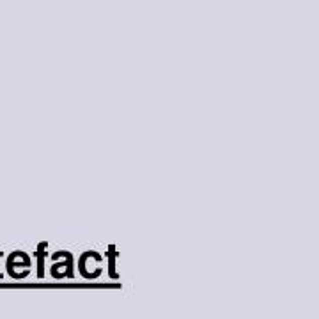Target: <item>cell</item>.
Instances as JSON below:
<instances>
[{
  "label": "cell",
  "mask_w": 319,
  "mask_h": 319,
  "mask_svg": "<svg viewBox=\"0 0 319 319\" xmlns=\"http://www.w3.org/2000/svg\"><path fill=\"white\" fill-rule=\"evenodd\" d=\"M48 245L46 243H41L39 245V248L36 250V257H37V277H43L44 275V272H43V268H44V255H46V252H44V248H46Z\"/></svg>",
  "instance_id": "cell-1"
},
{
  "label": "cell",
  "mask_w": 319,
  "mask_h": 319,
  "mask_svg": "<svg viewBox=\"0 0 319 319\" xmlns=\"http://www.w3.org/2000/svg\"><path fill=\"white\" fill-rule=\"evenodd\" d=\"M116 255H117L116 247L112 245V247H110V252H109V272L112 277H117L116 275Z\"/></svg>",
  "instance_id": "cell-2"
},
{
  "label": "cell",
  "mask_w": 319,
  "mask_h": 319,
  "mask_svg": "<svg viewBox=\"0 0 319 319\" xmlns=\"http://www.w3.org/2000/svg\"><path fill=\"white\" fill-rule=\"evenodd\" d=\"M0 277H2V275H0Z\"/></svg>",
  "instance_id": "cell-3"
}]
</instances>
